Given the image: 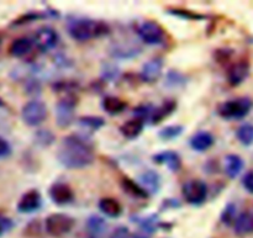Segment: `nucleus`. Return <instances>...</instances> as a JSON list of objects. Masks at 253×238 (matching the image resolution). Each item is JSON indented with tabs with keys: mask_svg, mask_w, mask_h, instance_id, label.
Instances as JSON below:
<instances>
[{
	"mask_svg": "<svg viewBox=\"0 0 253 238\" xmlns=\"http://www.w3.org/2000/svg\"><path fill=\"white\" fill-rule=\"evenodd\" d=\"M94 148L86 138L79 135H69L63 137L57 159L67 169H83L94 162Z\"/></svg>",
	"mask_w": 253,
	"mask_h": 238,
	"instance_id": "1",
	"label": "nucleus"
},
{
	"mask_svg": "<svg viewBox=\"0 0 253 238\" xmlns=\"http://www.w3.org/2000/svg\"><path fill=\"white\" fill-rule=\"evenodd\" d=\"M68 32L73 40L86 42L110 34V26L104 21L91 19H74L68 22Z\"/></svg>",
	"mask_w": 253,
	"mask_h": 238,
	"instance_id": "2",
	"label": "nucleus"
},
{
	"mask_svg": "<svg viewBox=\"0 0 253 238\" xmlns=\"http://www.w3.org/2000/svg\"><path fill=\"white\" fill-rule=\"evenodd\" d=\"M253 106L250 98H237L224 101L217 106V114L224 120H241L250 114Z\"/></svg>",
	"mask_w": 253,
	"mask_h": 238,
	"instance_id": "3",
	"label": "nucleus"
},
{
	"mask_svg": "<svg viewBox=\"0 0 253 238\" xmlns=\"http://www.w3.org/2000/svg\"><path fill=\"white\" fill-rule=\"evenodd\" d=\"M78 105V96L73 95L62 96L56 105V122L61 128H67L73 123L74 110Z\"/></svg>",
	"mask_w": 253,
	"mask_h": 238,
	"instance_id": "4",
	"label": "nucleus"
},
{
	"mask_svg": "<svg viewBox=\"0 0 253 238\" xmlns=\"http://www.w3.org/2000/svg\"><path fill=\"white\" fill-rule=\"evenodd\" d=\"M74 224H76V221L72 216L56 212V214H52L47 217L44 226H46V231L49 236L62 237L72 231Z\"/></svg>",
	"mask_w": 253,
	"mask_h": 238,
	"instance_id": "5",
	"label": "nucleus"
},
{
	"mask_svg": "<svg viewBox=\"0 0 253 238\" xmlns=\"http://www.w3.org/2000/svg\"><path fill=\"white\" fill-rule=\"evenodd\" d=\"M47 106L41 100L27 101L21 109V119L27 126L36 127L47 118Z\"/></svg>",
	"mask_w": 253,
	"mask_h": 238,
	"instance_id": "6",
	"label": "nucleus"
},
{
	"mask_svg": "<svg viewBox=\"0 0 253 238\" xmlns=\"http://www.w3.org/2000/svg\"><path fill=\"white\" fill-rule=\"evenodd\" d=\"M137 35L146 44L156 46L165 43L167 32L157 21H145L137 27Z\"/></svg>",
	"mask_w": 253,
	"mask_h": 238,
	"instance_id": "7",
	"label": "nucleus"
},
{
	"mask_svg": "<svg viewBox=\"0 0 253 238\" xmlns=\"http://www.w3.org/2000/svg\"><path fill=\"white\" fill-rule=\"evenodd\" d=\"M185 201L194 206H200L207 201L208 185L200 179H193L185 183L182 188Z\"/></svg>",
	"mask_w": 253,
	"mask_h": 238,
	"instance_id": "8",
	"label": "nucleus"
},
{
	"mask_svg": "<svg viewBox=\"0 0 253 238\" xmlns=\"http://www.w3.org/2000/svg\"><path fill=\"white\" fill-rule=\"evenodd\" d=\"M58 34L56 30L49 26H43L37 30L35 35V42L37 44V48L42 52H48L53 49L58 44Z\"/></svg>",
	"mask_w": 253,
	"mask_h": 238,
	"instance_id": "9",
	"label": "nucleus"
},
{
	"mask_svg": "<svg viewBox=\"0 0 253 238\" xmlns=\"http://www.w3.org/2000/svg\"><path fill=\"white\" fill-rule=\"evenodd\" d=\"M250 76V63L247 59H240L229 67L226 73L227 83L231 86H239Z\"/></svg>",
	"mask_w": 253,
	"mask_h": 238,
	"instance_id": "10",
	"label": "nucleus"
},
{
	"mask_svg": "<svg viewBox=\"0 0 253 238\" xmlns=\"http://www.w3.org/2000/svg\"><path fill=\"white\" fill-rule=\"evenodd\" d=\"M49 198H51L52 202L58 206H63V205L69 204L73 201L74 193L72 188L68 184L62 182H57L51 185L48 190Z\"/></svg>",
	"mask_w": 253,
	"mask_h": 238,
	"instance_id": "11",
	"label": "nucleus"
},
{
	"mask_svg": "<svg viewBox=\"0 0 253 238\" xmlns=\"http://www.w3.org/2000/svg\"><path fill=\"white\" fill-rule=\"evenodd\" d=\"M162 71H163V59L158 58L157 57V58L150 59V61L146 62V63L143 64L138 77H140V79L143 81V83L152 84V83H156V81L161 78V76H162Z\"/></svg>",
	"mask_w": 253,
	"mask_h": 238,
	"instance_id": "12",
	"label": "nucleus"
},
{
	"mask_svg": "<svg viewBox=\"0 0 253 238\" xmlns=\"http://www.w3.org/2000/svg\"><path fill=\"white\" fill-rule=\"evenodd\" d=\"M42 206V197L39 190L31 189L25 193L17 202V211L21 214H32Z\"/></svg>",
	"mask_w": 253,
	"mask_h": 238,
	"instance_id": "13",
	"label": "nucleus"
},
{
	"mask_svg": "<svg viewBox=\"0 0 253 238\" xmlns=\"http://www.w3.org/2000/svg\"><path fill=\"white\" fill-rule=\"evenodd\" d=\"M156 164L166 165L170 172H178L182 168V158L174 151H163L152 157Z\"/></svg>",
	"mask_w": 253,
	"mask_h": 238,
	"instance_id": "14",
	"label": "nucleus"
},
{
	"mask_svg": "<svg viewBox=\"0 0 253 238\" xmlns=\"http://www.w3.org/2000/svg\"><path fill=\"white\" fill-rule=\"evenodd\" d=\"M138 180L140 185L147 192V194H158L162 182H161V175L156 170H145L140 174Z\"/></svg>",
	"mask_w": 253,
	"mask_h": 238,
	"instance_id": "15",
	"label": "nucleus"
},
{
	"mask_svg": "<svg viewBox=\"0 0 253 238\" xmlns=\"http://www.w3.org/2000/svg\"><path fill=\"white\" fill-rule=\"evenodd\" d=\"M86 236L88 238H104L108 230L105 220L96 215H91L85 224Z\"/></svg>",
	"mask_w": 253,
	"mask_h": 238,
	"instance_id": "16",
	"label": "nucleus"
},
{
	"mask_svg": "<svg viewBox=\"0 0 253 238\" xmlns=\"http://www.w3.org/2000/svg\"><path fill=\"white\" fill-rule=\"evenodd\" d=\"M214 142V136L210 132H208V131H199V132H197L195 135H193L189 141L192 150L200 153L205 152V151H208L209 148H211Z\"/></svg>",
	"mask_w": 253,
	"mask_h": 238,
	"instance_id": "17",
	"label": "nucleus"
},
{
	"mask_svg": "<svg viewBox=\"0 0 253 238\" xmlns=\"http://www.w3.org/2000/svg\"><path fill=\"white\" fill-rule=\"evenodd\" d=\"M177 109V101L173 99H168V100L163 101V104L158 108H155L152 116H151L150 121L152 125H158L162 122L165 119H167L170 114H173Z\"/></svg>",
	"mask_w": 253,
	"mask_h": 238,
	"instance_id": "18",
	"label": "nucleus"
},
{
	"mask_svg": "<svg viewBox=\"0 0 253 238\" xmlns=\"http://www.w3.org/2000/svg\"><path fill=\"white\" fill-rule=\"evenodd\" d=\"M143 127H145V121L133 118L120 126V132L127 140H135L141 135Z\"/></svg>",
	"mask_w": 253,
	"mask_h": 238,
	"instance_id": "19",
	"label": "nucleus"
},
{
	"mask_svg": "<svg viewBox=\"0 0 253 238\" xmlns=\"http://www.w3.org/2000/svg\"><path fill=\"white\" fill-rule=\"evenodd\" d=\"M245 167L244 159L237 155H227L225 157V173L230 179H235L240 175Z\"/></svg>",
	"mask_w": 253,
	"mask_h": 238,
	"instance_id": "20",
	"label": "nucleus"
},
{
	"mask_svg": "<svg viewBox=\"0 0 253 238\" xmlns=\"http://www.w3.org/2000/svg\"><path fill=\"white\" fill-rule=\"evenodd\" d=\"M101 106H103L104 111L106 114L111 116H115L121 114L123 111H125V109L127 108V103L124 101L123 99L118 98V96L109 95L104 98V100L101 101Z\"/></svg>",
	"mask_w": 253,
	"mask_h": 238,
	"instance_id": "21",
	"label": "nucleus"
},
{
	"mask_svg": "<svg viewBox=\"0 0 253 238\" xmlns=\"http://www.w3.org/2000/svg\"><path fill=\"white\" fill-rule=\"evenodd\" d=\"M32 47H34L32 40L27 39V37H20V39L12 41V43L10 44L9 52L11 56L16 57V58H21V57H25L32 51Z\"/></svg>",
	"mask_w": 253,
	"mask_h": 238,
	"instance_id": "22",
	"label": "nucleus"
},
{
	"mask_svg": "<svg viewBox=\"0 0 253 238\" xmlns=\"http://www.w3.org/2000/svg\"><path fill=\"white\" fill-rule=\"evenodd\" d=\"M235 232L240 236L253 232V212L245 211L240 214L235 220Z\"/></svg>",
	"mask_w": 253,
	"mask_h": 238,
	"instance_id": "23",
	"label": "nucleus"
},
{
	"mask_svg": "<svg viewBox=\"0 0 253 238\" xmlns=\"http://www.w3.org/2000/svg\"><path fill=\"white\" fill-rule=\"evenodd\" d=\"M99 210L103 212L104 215H106L108 217H119L123 212V206H121L120 202L118 201L114 198H103V199L99 201Z\"/></svg>",
	"mask_w": 253,
	"mask_h": 238,
	"instance_id": "24",
	"label": "nucleus"
},
{
	"mask_svg": "<svg viewBox=\"0 0 253 238\" xmlns=\"http://www.w3.org/2000/svg\"><path fill=\"white\" fill-rule=\"evenodd\" d=\"M121 188H123V190L126 194H128L132 198H136V199H147L148 198L147 192L138 183H136L135 180L130 179L127 177L123 178V180H121Z\"/></svg>",
	"mask_w": 253,
	"mask_h": 238,
	"instance_id": "25",
	"label": "nucleus"
},
{
	"mask_svg": "<svg viewBox=\"0 0 253 238\" xmlns=\"http://www.w3.org/2000/svg\"><path fill=\"white\" fill-rule=\"evenodd\" d=\"M53 16V17H58L59 14L58 11H53V12H42V11H30L26 12V14L21 15L19 19L15 20L12 22V26H21V25H26V24H31V22L36 21V20L40 19H46V17Z\"/></svg>",
	"mask_w": 253,
	"mask_h": 238,
	"instance_id": "26",
	"label": "nucleus"
},
{
	"mask_svg": "<svg viewBox=\"0 0 253 238\" xmlns=\"http://www.w3.org/2000/svg\"><path fill=\"white\" fill-rule=\"evenodd\" d=\"M167 14L180 17V19L190 20V21H203V20L208 19V15L200 14V12L193 11L189 9H183V7H168Z\"/></svg>",
	"mask_w": 253,
	"mask_h": 238,
	"instance_id": "27",
	"label": "nucleus"
},
{
	"mask_svg": "<svg viewBox=\"0 0 253 238\" xmlns=\"http://www.w3.org/2000/svg\"><path fill=\"white\" fill-rule=\"evenodd\" d=\"M52 89H53L54 93L61 94L62 96L73 95L79 90V84L71 80H58L52 85Z\"/></svg>",
	"mask_w": 253,
	"mask_h": 238,
	"instance_id": "28",
	"label": "nucleus"
},
{
	"mask_svg": "<svg viewBox=\"0 0 253 238\" xmlns=\"http://www.w3.org/2000/svg\"><path fill=\"white\" fill-rule=\"evenodd\" d=\"M78 123L81 126H83L84 128H88L90 131H98L105 125V120L100 116H93V115H88V116H81L78 119Z\"/></svg>",
	"mask_w": 253,
	"mask_h": 238,
	"instance_id": "29",
	"label": "nucleus"
},
{
	"mask_svg": "<svg viewBox=\"0 0 253 238\" xmlns=\"http://www.w3.org/2000/svg\"><path fill=\"white\" fill-rule=\"evenodd\" d=\"M236 137L240 143L246 147L253 145V125L252 123H244L236 131Z\"/></svg>",
	"mask_w": 253,
	"mask_h": 238,
	"instance_id": "30",
	"label": "nucleus"
},
{
	"mask_svg": "<svg viewBox=\"0 0 253 238\" xmlns=\"http://www.w3.org/2000/svg\"><path fill=\"white\" fill-rule=\"evenodd\" d=\"M184 131V126L182 125H169L163 127L158 132V137L162 141H172L179 137Z\"/></svg>",
	"mask_w": 253,
	"mask_h": 238,
	"instance_id": "31",
	"label": "nucleus"
},
{
	"mask_svg": "<svg viewBox=\"0 0 253 238\" xmlns=\"http://www.w3.org/2000/svg\"><path fill=\"white\" fill-rule=\"evenodd\" d=\"M56 137L49 130H39L35 133V142L41 147H49L54 142Z\"/></svg>",
	"mask_w": 253,
	"mask_h": 238,
	"instance_id": "32",
	"label": "nucleus"
},
{
	"mask_svg": "<svg viewBox=\"0 0 253 238\" xmlns=\"http://www.w3.org/2000/svg\"><path fill=\"white\" fill-rule=\"evenodd\" d=\"M221 222L226 226H231V225L235 224V220H236V205L232 204V202H229L226 206L224 207L221 212Z\"/></svg>",
	"mask_w": 253,
	"mask_h": 238,
	"instance_id": "33",
	"label": "nucleus"
},
{
	"mask_svg": "<svg viewBox=\"0 0 253 238\" xmlns=\"http://www.w3.org/2000/svg\"><path fill=\"white\" fill-rule=\"evenodd\" d=\"M153 110H155V106L152 104H142V105H138L137 108L133 109V115H135L136 119L146 121L150 120Z\"/></svg>",
	"mask_w": 253,
	"mask_h": 238,
	"instance_id": "34",
	"label": "nucleus"
},
{
	"mask_svg": "<svg viewBox=\"0 0 253 238\" xmlns=\"http://www.w3.org/2000/svg\"><path fill=\"white\" fill-rule=\"evenodd\" d=\"M234 56V49L231 48H217L214 51V58L219 64H226L231 61Z\"/></svg>",
	"mask_w": 253,
	"mask_h": 238,
	"instance_id": "35",
	"label": "nucleus"
},
{
	"mask_svg": "<svg viewBox=\"0 0 253 238\" xmlns=\"http://www.w3.org/2000/svg\"><path fill=\"white\" fill-rule=\"evenodd\" d=\"M168 86H180L185 84V77L178 71H169L167 74V81H166Z\"/></svg>",
	"mask_w": 253,
	"mask_h": 238,
	"instance_id": "36",
	"label": "nucleus"
},
{
	"mask_svg": "<svg viewBox=\"0 0 253 238\" xmlns=\"http://www.w3.org/2000/svg\"><path fill=\"white\" fill-rule=\"evenodd\" d=\"M119 77L118 67L114 64H106L103 69V78L104 80H114Z\"/></svg>",
	"mask_w": 253,
	"mask_h": 238,
	"instance_id": "37",
	"label": "nucleus"
},
{
	"mask_svg": "<svg viewBox=\"0 0 253 238\" xmlns=\"http://www.w3.org/2000/svg\"><path fill=\"white\" fill-rule=\"evenodd\" d=\"M12 150L10 143L5 140L4 137L0 136V159H4V158H7L10 155H11Z\"/></svg>",
	"mask_w": 253,
	"mask_h": 238,
	"instance_id": "38",
	"label": "nucleus"
},
{
	"mask_svg": "<svg viewBox=\"0 0 253 238\" xmlns=\"http://www.w3.org/2000/svg\"><path fill=\"white\" fill-rule=\"evenodd\" d=\"M182 206L179 200L177 199H165L161 204V210L165 211V210H175V209H179Z\"/></svg>",
	"mask_w": 253,
	"mask_h": 238,
	"instance_id": "39",
	"label": "nucleus"
},
{
	"mask_svg": "<svg viewBox=\"0 0 253 238\" xmlns=\"http://www.w3.org/2000/svg\"><path fill=\"white\" fill-rule=\"evenodd\" d=\"M131 234L130 230L126 226H119L118 229H115L113 231V234L110 235L109 238H130Z\"/></svg>",
	"mask_w": 253,
	"mask_h": 238,
	"instance_id": "40",
	"label": "nucleus"
},
{
	"mask_svg": "<svg viewBox=\"0 0 253 238\" xmlns=\"http://www.w3.org/2000/svg\"><path fill=\"white\" fill-rule=\"evenodd\" d=\"M242 185L250 194H253V170H250L245 174V177L242 178Z\"/></svg>",
	"mask_w": 253,
	"mask_h": 238,
	"instance_id": "41",
	"label": "nucleus"
},
{
	"mask_svg": "<svg viewBox=\"0 0 253 238\" xmlns=\"http://www.w3.org/2000/svg\"><path fill=\"white\" fill-rule=\"evenodd\" d=\"M26 90L29 91V94H40L41 93V85H40L39 81L29 80L27 81Z\"/></svg>",
	"mask_w": 253,
	"mask_h": 238,
	"instance_id": "42",
	"label": "nucleus"
},
{
	"mask_svg": "<svg viewBox=\"0 0 253 238\" xmlns=\"http://www.w3.org/2000/svg\"><path fill=\"white\" fill-rule=\"evenodd\" d=\"M10 227H12V222L9 219H4V217H0V234L5 230H9Z\"/></svg>",
	"mask_w": 253,
	"mask_h": 238,
	"instance_id": "43",
	"label": "nucleus"
},
{
	"mask_svg": "<svg viewBox=\"0 0 253 238\" xmlns=\"http://www.w3.org/2000/svg\"><path fill=\"white\" fill-rule=\"evenodd\" d=\"M130 238H151V235L148 234V232L143 231V230H140V231L137 232V234L132 235V236H130Z\"/></svg>",
	"mask_w": 253,
	"mask_h": 238,
	"instance_id": "44",
	"label": "nucleus"
},
{
	"mask_svg": "<svg viewBox=\"0 0 253 238\" xmlns=\"http://www.w3.org/2000/svg\"><path fill=\"white\" fill-rule=\"evenodd\" d=\"M5 104H4V101H2V99L0 98V108H1V106H4Z\"/></svg>",
	"mask_w": 253,
	"mask_h": 238,
	"instance_id": "45",
	"label": "nucleus"
}]
</instances>
